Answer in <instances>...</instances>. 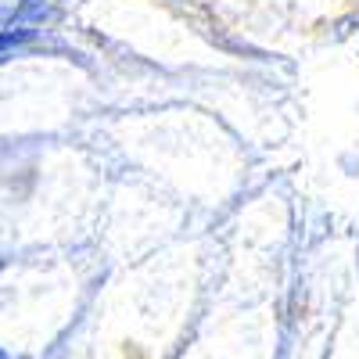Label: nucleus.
<instances>
[{
  "label": "nucleus",
  "mask_w": 359,
  "mask_h": 359,
  "mask_svg": "<svg viewBox=\"0 0 359 359\" xmlns=\"http://www.w3.org/2000/svg\"><path fill=\"white\" fill-rule=\"evenodd\" d=\"M0 359H8V352H4V348H0Z\"/></svg>",
  "instance_id": "1"
}]
</instances>
